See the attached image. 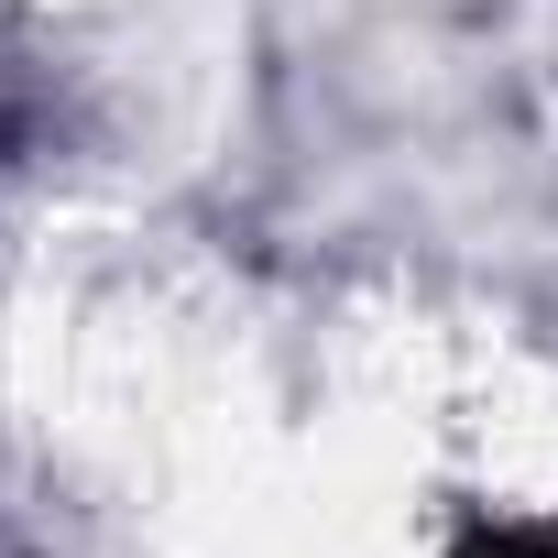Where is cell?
Segmentation results:
<instances>
[{
	"instance_id": "6da1fadb",
	"label": "cell",
	"mask_w": 558,
	"mask_h": 558,
	"mask_svg": "<svg viewBox=\"0 0 558 558\" xmlns=\"http://www.w3.org/2000/svg\"><path fill=\"white\" fill-rule=\"evenodd\" d=\"M460 558H558V525H504V536H471Z\"/></svg>"
},
{
	"instance_id": "7a4b0ae2",
	"label": "cell",
	"mask_w": 558,
	"mask_h": 558,
	"mask_svg": "<svg viewBox=\"0 0 558 558\" xmlns=\"http://www.w3.org/2000/svg\"><path fill=\"white\" fill-rule=\"evenodd\" d=\"M0 143H12V132H0Z\"/></svg>"
}]
</instances>
